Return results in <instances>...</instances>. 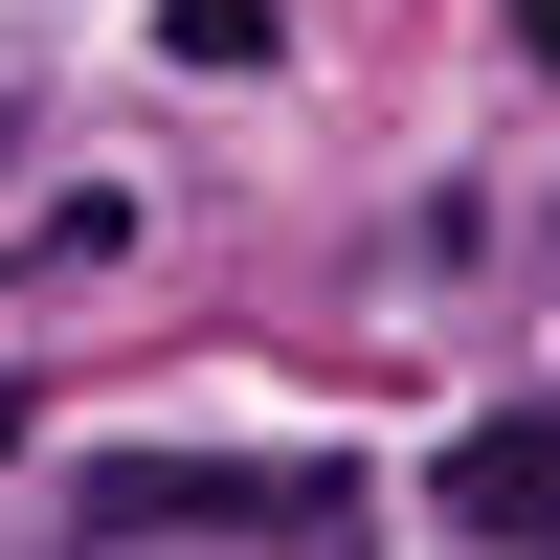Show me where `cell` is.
Here are the masks:
<instances>
[{"mask_svg": "<svg viewBox=\"0 0 560 560\" xmlns=\"http://www.w3.org/2000/svg\"><path fill=\"white\" fill-rule=\"evenodd\" d=\"M158 45L179 68H269V0H158Z\"/></svg>", "mask_w": 560, "mask_h": 560, "instance_id": "2", "label": "cell"}, {"mask_svg": "<svg viewBox=\"0 0 560 560\" xmlns=\"http://www.w3.org/2000/svg\"><path fill=\"white\" fill-rule=\"evenodd\" d=\"M448 516H471L493 560H560V404H516V427L448 448Z\"/></svg>", "mask_w": 560, "mask_h": 560, "instance_id": "1", "label": "cell"}, {"mask_svg": "<svg viewBox=\"0 0 560 560\" xmlns=\"http://www.w3.org/2000/svg\"><path fill=\"white\" fill-rule=\"evenodd\" d=\"M493 23H516V45H538V68H560V0H493Z\"/></svg>", "mask_w": 560, "mask_h": 560, "instance_id": "3", "label": "cell"}]
</instances>
